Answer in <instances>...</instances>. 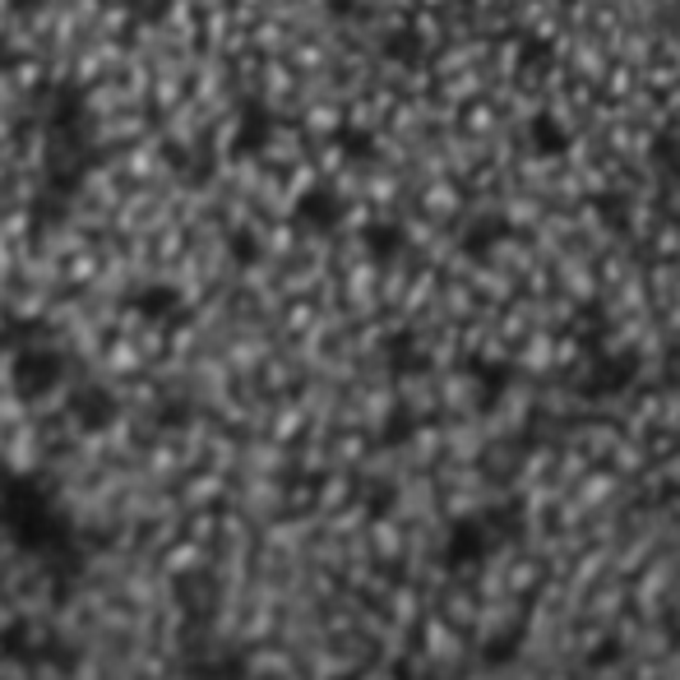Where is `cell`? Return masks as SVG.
Masks as SVG:
<instances>
[{
	"label": "cell",
	"instance_id": "obj_1",
	"mask_svg": "<svg viewBox=\"0 0 680 680\" xmlns=\"http://www.w3.org/2000/svg\"><path fill=\"white\" fill-rule=\"evenodd\" d=\"M10 390L24 407H42L47 398L65 394V357L52 343H33L10 352Z\"/></svg>",
	"mask_w": 680,
	"mask_h": 680
},
{
	"label": "cell",
	"instance_id": "obj_2",
	"mask_svg": "<svg viewBox=\"0 0 680 680\" xmlns=\"http://www.w3.org/2000/svg\"><path fill=\"white\" fill-rule=\"evenodd\" d=\"M130 310L140 315L144 325L167 329V325H176L180 315H186V297H180V287H176V283H167V278H149V283H140V287L130 292Z\"/></svg>",
	"mask_w": 680,
	"mask_h": 680
},
{
	"label": "cell",
	"instance_id": "obj_3",
	"mask_svg": "<svg viewBox=\"0 0 680 680\" xmlns=\"http://www.w3.org/2000/svg\"><path fill=\"white\" fill-rule=\"evenodd\" d=\"M274 140H278V117L264 102H245L237 117V130H232V149L245 157H260V153H268Z\"/></svg>",
	"mask_w": 680,
	"mask_h": 680
},
{
	"label": "cell",
	"instance_id": "obj_4",
	"mask_svg": "<svg viewBox=\"0 0 680 680\" xmlns=\"http://www.w3.org/2000/svg\"><path fill=\"white\" fill-rule=\"evenodd\" d=\"M292 218H297L301 227H338V218H343V199L325 186L301 190L297 204H292Z\"/></svg>",
	"mask_w": 680,
	"mask_h": 680
},
{
	"label": "cell",
	"instance_id": "obj_5",
	"mask_svg": "<svg viewBox=\"0 0 680 680\" xmlns=\"http://www.w3.org/2000/svg\"><path fill=\"white\" fill-rule=\"evenodd\" d=\"M111 6H121L134 24H144V29H157V24H167L172 10H176V0H111Z\"/></svg>",
	"mask_w": 680,
	"mask_h": 680
},
{
	"label": "cell",
	"instance_id": "obj_6",
	"mask_svg": "<svg viewBox=\"0 0 680 680\" xmlns=\"http://www.w3.org/2000/svg\"><path fill=\"white\" fill-rule=\"evenodd\" d=\"M222 245H227V260L232 264H255L260 260V237L251 232V227H232Z\"/></svg>",
	"mask_w": 680,
	"mask_h": 680
},
{
	"label": "cell",
	"instance_id": "obj_7",
	"mask_svg": "<svg viewBox=\"0 0 680 680\" xmlns=\"http://www.w3.org/2000/svg\"><path fill=\"white\" fill-rule=\"evenodd\" d=\"M52 0H10V10L14 14H37V10H47Z\"/></svg>",
	"mask_w": 680,
	"mask_h": 680
}]
</instances>
